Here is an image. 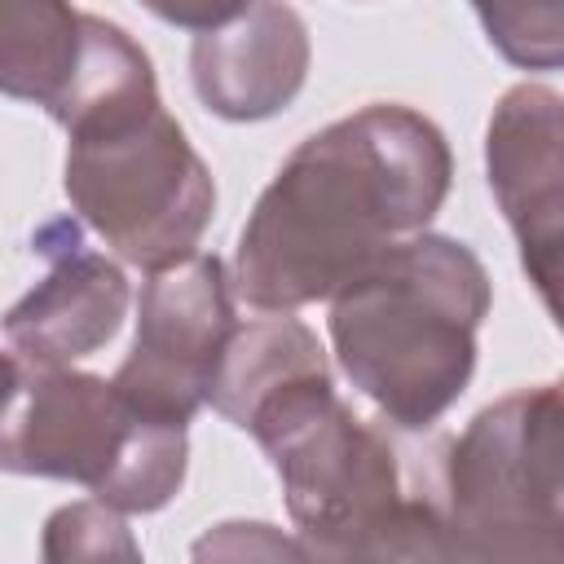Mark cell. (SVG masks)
I'll return each mask as SVG.
<instances>
[{
    "label": "cell",
    "mask_w": 564,
    "mask_h": 564,
    "mask_svg": "<svg viewBox=\"0 0 564 564\" xmlns=\"http://www.w3.org/2000/svg\"><path fill=\"white\" fill-rule=\"evenodd\" d=\"M445 132L401 101H370L304 137L264 185L234 251V295L260 313L330 300L441 212Z\"/></svg>",
    "instance_id": "6da1fadb"
},
{
    "label": "cell",
    "mask_w": 564,
    "mask_h": 564,
    "mask_svg": "<svg viewBox=\"0 0 564 564\" xmlns=\"http://www.w3.org/2000/svg\"><path fill=\"white\" fill-rule=\"evenodd\" d=\"M189 467V423L141 414L110 379L26 366L0 423V471L84 485L123 516L163 511Z\"/></svg>",
    "instance_id": "8992f818"
},
{
    "label": "cell",
    "mask_w": 564,
    "mask_h": 564,
    "mask_svg": "<svg viewBox=\"0 0 564 564\" xmlns=\"http://www.w3.org/2000/svg\"><path fill=\"white\" fill-rule=\"evenodd\" d=\"M445 560L560 564L564 560V405L560 383L516 388L441 445L423 489Z\"/></svg>",
    "instance_id": "5b68a950"
},
{
    "label": "cell",
    "mask_w": 564,
    "mask_h": 564,
    "mask_svg": "<svg viewBox=\"0 0 564 564\" xmlns=\"http://www.w3.org/2000/svg\"><path fill=\"white\" fill-rule=\"evenodd\" d=\"M66 128V198L119 260H185L216 212V181L167 115L150 53L97 13L84 18L79 66L48 110Z\"/></svg>",
    "instance_id": "7a4b0ae2"
},
{
    "label": "cell",
    "mask_w": 564,
    "mask_h": 564,
    "mask_svg": "<svg viewBox=\"0 0 564 564\" xmlns=\"http://www.w3.org/2000/svg\"><path fill=\"white\" fill-rule=\"evenodd\" d=\"M564 101L546 84H516L485 128V176L520 247V264L555 313L564 247Z\"/></svg>",
    "instance_id": "ba28073f"
},
{
    "label": "cell",
    "mask_w": 564,
    "mask_h": 564,
    "mask_svg": "<svg viewBox=\"0 0 564 564\" xmlns=\"http://www.w3.org/2000/svg\"><path fill=\"white\" fill-rule=\"evenodd\" d=\"M485 26V40L520 70H560L564 62V9L560 0H467Z\"/></svg>",
    "instance_id": "4fadbf2b"
},
{
    "label": "cell",
    "mask_w": 564,
    "mask_h": 564,
    "mask_svg": "<svg viewBox=\"0 0 564 564\" xmlns=\"http://www.w3.org/2000/svg\"><path fill=\"white\" fill-rule=\"evenodd\" d=\"M84 18L70 0H0V93L53 110L79 66Z\"/></svg>",
    "instance_id": "7c38bea8"
},
{
    "label": "cell",
    "mask_w": 564,
    "mask_h": 564,
    "mask_svg": "<svg viewBox=\"0 0 564 564\" xmlns=\"http://www.w3.org/2000/svg\"><path fill=\"white\" fill-rule=\"evenodd\" d=\"M326 370H330V361H326L317 335L291 313H269L229 335L225 357L212 379V392H207V405L220 419H229L234 427H242L251 419V410H260L269 397H278L282 388H291L308 375H326Z\"/></svg>",
    "instance_id": "8fae6325"
},
{
    "label": "cell",
    "mask_w": 564,
    "mask_h": 564,
    "mask_svg": "<svg viewBox=\"0 0 564 564\" xmlns=\"http://www.w3.org/2000/svg\"><path fill=\"white\" fill-rule=\"evenodd\" d=\"M238 330L234 282L220 256L189 251L150 269L137 295V335L115 388L150 419L189 423L212 392L229 335Z\"/></svg>",
    "instance_id": "52a82bcc"
},
{
    "label": "cell",
    "mask_w": 564,
    "mask_h": 564,
    "mask_svg": "<svg viewBox=\"0 0 564 564\" xmlns=\"http://www.w3.org/2000/svg\"><path fill=\"white\" fill-rule=\"evenodd\" d=\"M251 0H141V9H150L159 22L167 26H181V31H216L225 26L229 18H238Z\"/></svg>",
    "instance_id": "9a60e30c"
},
{
    "label": "cell",
    "mask_w": 564,
    "mask_h": 564,
    "mask_svg": "<svg viewBox=\"0 0 564 564\" xmlns=\"http://www.w3.org/2000/svg\"><path fill=\"white\" fill-rule=\"evenodd\" d=\"M242 432L273 463L308 560H445L427 494L405 489L388 432L335 397L330 370L269 397Z\"/></svg>",
    "instance_id": "277c9868"
},
{
    "label": "cell",
    "mask_w": 564,
    "mask_h": 564,
    "mask_svg": "<svg viewBox=\"0 0 564 564\" xmlns=\"http://www.w3.org/2000/svg\"><path fill=\"white\" fill-rule=\"evenodd\" d=\"M308 62L313 44L304 18L286 0H251L225 26L194 35L189 84L216 119L260 123L300 97Z\"/></svg>",
    "instance_id": "30bf717a"
},
{
    "label": "cell",
    "mask_w": 564,
    "mask_h": 564,
    "mask_svg": "<svg viewBox=\"0 0 564 564\" xmlns=\"http://www.w3.org/2000/svg\"><path fill=\"white\" fill-rule=\"evenodd\" d=\"M31 251L44 273L0 317L4 339L26 366H75L119 335L132 304L128 278L84 242V225L70 216L44 220L31 234Z\"/></svg>",
    "instance_id": "9c48e42d"
},
{
    "label": "cell",
    "mask_w": 564,
    "mask_h": 564,
    "mask_svg": "<svg viewBox=\"0 0 564 564\" xmlns=\"http://www.w3.org/2000/svg\"><path fill=\"white\" fill-rule=\"evenodd\" d=\"M494 304L480 256L449 234H410L330 295V348L348 383L401 432H427L476 375Z\"/></svg>",
    "instance_id": "3957f363"
},
{
    "label": "cell",
    "mask_w": 564,
    "mask_h": 564,
    "mask_svg": "<svg viewBox=\"0 0 564 564\" xmlns=\"http://www.w3.org/2000/svg\"><path fill=\"white\" fill-rule=\"evenodd\" d=\"M18 383H22V361L0 352V423H4V414L13 405V397H18Z\"/></svg>",
    "instance_id": "2e32d148"
},
{
    "label": "cell",
    "mask_w": 564,
    "mask_h": 564,
    "mask_svg": "<svg viewBox=\"0 0 564 564\" xmlns=\"http://www.w3.org/2000/svg\"><path fill=\"white\" fill-rule=\"evenodd\" d=\"M40 555L53 564H66V560H141V546L132 542L123 511L93 498V502H66L44 520Z\"/></svg>",
    "instance_id": "5bb4252c"
}]
</instances>
